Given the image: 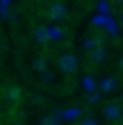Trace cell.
<instances>
[{"instance_id":"obj_18","label":"cell","mask_w":123,"mask_h":125,"mask_svg":"<svg viewBox=\"0 0 123 125\" xmlns=\"http://www.w3.org/2000/svg\"><path fill=\"white\" fill-rule=\"evenodd\" d=\"M121 105H123V93H121Z\"/></svg>"},{"instance_id":"obj_9","label":"cell","mask_w":123,"mask_h":125,"mask_svg":"<svg viewBox=\"0 0 123 125\" xmlns=\"http://www.w3.org/2000/svg\"><path fill=\"white\" fill-rule=\"evenodd\" d=\"M32 71H37V73H46L48 71V59H46V57H34V59H32Z\"/></svg>"},{"instance_id":"obj_16","label":"cell","mask_w":123,"mask_h":125,"mask_svg":"<svg viewBox=\"0 0 123 125\" xmlns=\"http://www.w3.org/2000/svg\"><path fill=\"white\" fill-rule=\"evenodd\" d=\"M39 2H43V5H48V2H50V5H53L55 0H39Z\"/></svg>"},{"instance_id":"obj_1","label":"cell","mask_w":123,"mask_h":125,"mask_svg":"<svg viewBox=\"0 0 123 125\" xmlns=\"http://www.w3.org/2000/svg\"><path fill=\"white\" fill-rule=\"evenodd\" d=\"M57 71L64 73V75H71V73L78 71V57L73 52H64L57 57Z\"/></svg>"},{"instance_id":"obj_15","label":"cell","mask_w":123,"mask_h":125,"mask_svg":"<svg viewBox=\"0 0 123 125\" xmlns=\"http://www.w3.org/2000/svg\"><path fill=\"white\" fill-rule=\"evenodd\" d=\"M119 68H121V71H123V55H121V57H119Z\"/></svg>"},{"instance_id":"obj_11","label":"cell","mask_w":123,"mask_h":125,"mask_svg":"<svg viewBox=\"0 0 123 125\" xmlns=\"http://www.w3.org/2000/svg\"><path fill=\"white\" fill-rule=\"evenodd\" d=\"M41 82H43V84H53V82H55V75H53L50 71L41 73Z\"/></svg>"},{"instance_id":"obj_19","label":"cell","mask_w":123,"mask_h":125,"mask_svg":"<svg viewBox=\"0 0 123 125\" xmlns=\"http://www.w3.org/2000/svg\"><path fill=\"white\" fill-rule=\"evenodd\" d=\"M121 25H123V14H121Z\"/></svg>"},{"instance_id":"obj_2","label":"cell","mask_w":123,"mask_h":125,"mask_svg":"<svg viewBox=\"0 0 123 125\" xmlns=\"http://www.w3.org/2000/svg\"><path fill=\"white\" fill-rule=\"evenodd\" d=\"M121 116H123L121 102H107V105L103 107V118L107 123H116V121H121Z\"/></svg>"},{"instance_id":"obj_6","label":"cell","mask_w":123,"mask_h":125,"mask_svg":"<svg viewBox=\"0 0 123 125\" xmlns=\"http://www.w3.org/2000/svg\"><path fill=\"white\" fill-rule=\"evenodd\" d=\"M98 46H103V43H100V39H96V36H84L82 39V50L84 52H93Z\"/></svg>"},{"instance_id":"obj_3","label":"cell","mask_w":123,"mask_h":125,"mask_svg":"<svg viewBox=\"0 0 123 125\" xmlns=\"http://www.w3.org/2000/svg\"><path fill=\"white\" fill-rule=\"evenodd\" d=\"M46 14H48L50 21H55V23H57V21H64V18L68 16V5L66 2H53V5L48 7Z\"/></svg>"},{"instance_id":"obj_13","label":"cell","mask_w":123,"mask_h":125,"mask_svg":"<svg viewBox=\"0 0 123 125\" xmlns=\"http://www.w3.org/2000/svg\"><path fill=\"white\" fill-rule=\"evenodd\" d=\"M41 125H57V118H53V116H43Z\"/></svg>"},{"instance_id":"obj_5","label":"cell","mask_w":123,"mask_h":125,"mask_svg":"<svg viewBox=\"0 0 123 125\" xmlns=\"http://www.w3.org/2000/svg\"><path fill=\"white\" fill-rule=\"evenodd\" d=\"M46 32H48V41H62V39H66V32H64L62 27H57V25H48Z\"/></svg>"},{"instance_id":"obj_20","label":"cell","mask_w":123,"mask_h":125,"mask_svg":"<svg viewBox=\"0 0 123 125\" xmlns=\"http://www.w3.org/2000/svg\"><path fill=\"white\" fill-rule=\"evenodd\" d=\"M121 125H123V116H121Z\"/></svg>"},{"instance_id":"obj_14","label":"cell","mask_w":123,"mask_h":125,"mask_svg":"<svg viewBox=\"0 0 123 125\" xmlns=\"http://www.w3.org/2000/svg\"><path fill=\"white\" fill-rule=\"evenodd\" d=\"M98 100H100V91H98V93H91V95H89V102H91V105H93V102H98Z\"/></svg>"},{"instance_id":"obj_17","label":"cell","mask_w":123,"mask_h":125,"mask_svg":"<svg viewBox=\"0 0 123 125\" xmlns=\"http://www.w3.org/2000/svg\"><path fill=\"white\" fill-rule=\"evenodd\" d=\"M110 2H114V5H123V0H110Z\"/></svg>"},{"instance_id":"obj_12","label":"cell","mask_w":123,"mask_h":125,"mask_svg":"<svg viewBox=\"0 0 123 125\" xmlns=\"http://www.w3.org/2000/svg\"><path fill=\"white\" fill-rule=\"evenodd\" d=\"M80 125H100V123L93 118V116H84V118L80 121Z\"/></svg>"},{"instance_id":"obj_8","label":"cell","mask_w":123,"mask_h":125,"mask_svg":"<svg viewBox=\"0 0 123 125\" xmlns=\"http://www.w3.org/2000/svg\"><path fill=\"white\" fill-rule=\"evenodd\" d=\"M89 59H91L93 64H103V62L107 59V50H105L103 46H98L93 52H89Z\"/></svg>"},{"instance_id":"obj_10","label":"cell","mask_w":123,"mask_h":125,"mask_svg":"<svg viewBox=\"0 0 123 125\" xmlns=\"http://www.w3.org/2000/svg\"><path fill=\"white\" fill-rule=\"evenodd\" d=\"M34 39H37V43H50L46 27H37V30H34Z\"/></svg>"},{"instance_id":"obj_4","label":"cell","mask_w":123,"mask_h":125,"mask_svg":"<svg viewBox=\"0 0 123 125\" xmlns=\"http://www.w3.org/2000/svg\"><path fill=\"white\" fill-rule=\"evenodd\" d=\"M116 82H119V80H116V77H112V75L103 77V80H100V84H98L100 93H110V91H114V89H116Z\"/></svg>"},{"instance_id":"obj_7","label":"cell","mask_w":123,"mask_h":125,"mask_svg":"<svg viewBox=\"0 0 123 125\" xmlns=\"http://www.w3.org/2000/svg\"><path fill=\"white\" fill-rule=\"evenodd\" d=\"M2 95H5V100H9V102H18L21 89H18V86H5V89H2Z\"/></svg>"}]
</instances>
